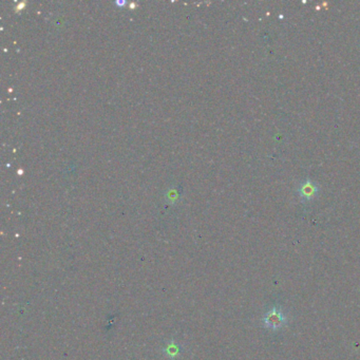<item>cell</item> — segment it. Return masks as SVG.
<instances>
[{"label":"cell","mask_w":360,"mask_h":360,"mask_svg":"<svg viewBox=\"0 0 360 360\" xmlns=\"http://www.w3.org/2000/svg\"><path fill=\"white\" fill-rule=\"evenodd\" d=\"M298 193L303 200L311 201L317 196L318 187L312 180H305L302 184L299 186Z\"/></svg>","instance_id":"2"},{"label":"cell","mask_w":360,"mask_h":360,"mask_svg":"<svg viewBox=\"0 0 360 360\" xmlns=\"http://www.w3.org/2000/svg\"><path fill=\"white\" fill-rule=\"evenodd\" d=\"M263 326L271 330H278L282 328L286 322H288V317H286L283 311L280 307L274 306L273 308L268 310L265 315L262 318Z\"/></svg>","instance_id":"1"}]
</instances>
